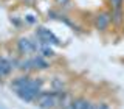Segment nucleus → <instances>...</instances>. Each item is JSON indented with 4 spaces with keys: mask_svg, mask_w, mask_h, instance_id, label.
Segmentation results:
<instances>
[{
    "mask_svg": "<svg viewBox=\"0 0 124 109\" xmlns=\"http://www.w3.org/2000/svg\"><path fill=\"white\" fill-rule=\"evenodd\" d=\"M110 22H112V13H101L95 17V27L101 31L106 30L110 25Z\"/></svg>",
    "mask_w": 124,
    "mask_h": 109,
    "instance_id": "4",
    "label": "nucleus"
},
{
    "mask_svg": "<svg viewBox=\"0 0 124 109\" xmlns=\"http://www.w3.org/2000/svg\"><path fill=\"white\" fill-rule=\"evenodd\" d=\"M34 101H36L40 108L50 109V108H54L56 104H59V93L56 91L54 92H40Z\"/></svg>",
    "mask_w": 124,
    "mask_h": 109,
    "instance_id": "1",
    "label": "nucleus"
},
{
    "mask_svg": "<svg viewBox=\"0 0 124 109\" xmlns=\"http://www.w3.org/2000/svg\"><path fill=\"white\" fill-rule=\"evenodd\" d=\"M36 33H37V36H39V39H40V42H42V44H45V45H50V44L57 45V44H59V39L54 36V34H53L50 30L44 28V27L37 28Z\"/></svg>",
    "mask_w": 124,
    "mask_h": 109,
    "instance_id": "2",
    "label": "nucleus"
},
{
    "mask_svg": "<svg viewBox=\"0 0 124 109\" xmlns=\"http://www.w3.org/2000/svg\"><path fill=\"white\" fill-rule=\"evenodd\" d=\"M112 22L119 25L123 22V9H113L112 11Z\"/></svg>",
    "mask_w": 124,
    "mask_h": 109,
    "instance_id": "7",
    "label": "nucleus"
},
{
    "mask_svg": "<svg viewBox=\"0 0 124 109\" xmlns=\"http://www.w3.org/2000/svg\"><path fill=\"white\" fill-rule=\"evenodd\" d=\"M123 2L124 0H110L113 9H123Z\"/></svg>",
    "mask_w": 124,
    "mask_h": 109,
    "instance_id": "10",
    "label": "nucleus"
},
{
    "mask_svg": "<svg viewBox=\"0 0 124 109\" xmlns=\"http://www.w3.org/2000/svg\"><path fill=\"white\" fill-rule=\"evenodd\" d=\"M57 3H59V5H67V3L70 2V0H56Z\"/></svg>",
    "mask_w": 124,
    "mask_h": 109,
    "instance_id": "12",
    "label": "nucleus"
},
{
    "mask_svg": "<svg viewBox=\"0 0 124 109\" xmlns=\"http://www.w3.org/2000/svg\"><path fill=\"white\" fill-rule=\"evenodd\" d=\"M53 87H54V91H56V92H61L62 87H64V81L59 80V78H56V80L53 81Z\"/></svg>",
    "mask_w": 124,
    "mask_h": 109,
    "instance_id": "9",
    "label": "nucleus"
},
{
    "mask_svg": "<svg viewBox=\"0 0 124 109\" xmlns=\"http://www.w3.org/2000/svg\"><path fill=\"white\" fill-rule=\"evenodd\" d=\"M30 81H31V78L30 76H19V78H16V80L11 83V87L14 89V91H17V89H22V87H26V86L30 84Z\"/></svg>",
    "mask_w": 124,
    "mask_h": 109,
    "instance_id": "5",
    "label": "nucleus"
},
{
    "mask_svg": "<svg viewBox=\"0 0 124 109\" xmlns=\"http://www.w3.org/2000/svg\"><path fill=\"white\" fill-rule=\"evenodd\" d=\"M25 19H26V22H28V23H34V22H36V19H34L33 16H26Z\"/></svg>",
    "mask_w": 124,
    "mask_h": 109,
    "instance_id": "11",
    "label": "nucleus"
},
{
    "mask_svg": "<svg viewBox=\"0 0 124 109\" xmlns=\"http://www.w3.org/2000/svg\"><path fill=\"white\" fill-rule=\"evenodd\" d=\"M0 78H2V72H0Z\"/></svg>",
    "mask_w": 124,
    "mask_h": 109,
    "instance_id": "13",
    "label": "nucleus"
},
{
    "mask_svg": "<svg viewBox=\"0 0 124 109\" xmlns=\"http://www.w3.org/2000/svg\"><path fill=\"white\" fill-rule=\"evenodd\" d=\"M19 45V50H20V53L23 54H30V53H34L39 50V45L36 42H31L30 39H20V41L17 42Z\"/></svg>",
    "mask_w": 124,
    "mask_h": 109,
    "instance_id": "3",
    "label": "nucleus"
},
{
    "mask_svg": "<svg viewBox=\"0 0 124 109\" xmlns=\"http://www.w3.org/2000/svg\"><path fill=\"white\" fill-rule=\"evenodd\" d=\"M39 52H40V53H42V56H45V58H51V56H54L53 48H50V45H45V44H42V45H40Z\"/></svg>",
    "mask_w": 124,
    "mask_h": 109,
    "instance_id": "8",
    "label": "nucleus"
},
{
    "mask_svg": "<svg viewBox=\"0 0 124 109\" xmlns=\"http://www.w3.org/2000/svg\"><path fill=\"white\" fill-rule=\"evenodd\" d=\"M31 61H33V67L34 69H46L48 67V62H46L42 56H34V58H31Z\"/></svg>",
    "mask_w": 124,
    "mask_h": 109,
    "instance_id": "6",
    "label": "nucleus"
}]
</instances>
